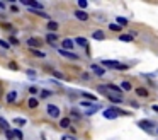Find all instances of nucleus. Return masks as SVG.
<instances>
[{"mask_svg": "<svg viewBox=\"0 0 158 140\" xmlns=\"http://www.w3.org/2000/svg\"><path fill=\"white\" fill-rule=\"evenodd\" d=\"M92 36H94V39H104V38H105L102 31H95V33H94Z\"/></svg>", "mask_w": 158, "mask_h": 140, "instance_id": "aec40b11", "label": "nucleus"}, {"mask_svg": "<svg viewBox=\"0 0 158 140\" xmlns=\"http://www.w3.org/2000/svg\"><path fill=\"white\" fill-rule=\"evenodd\" d=\"M121 89H124V91H131V84L128 82V80H123V82H121Z\"/></svg>", "mask_w": 158, "mask_h": 140, "instance_id": "6ab92c4d", "label": "nucleus"}, {"mask_svg": "<svg viewBox=\"0 0 158 140\" xmlns=\"http://www.w3.org/2000/svg\"><path fill=\"white\" fill-rule=\"evenodd\" d=\"M157 132H158V128H157Z\"/></svg>", "mask_w": 158, "mask_h": 140, "instance_id": "a19ab883", "label": "nucleus"}, {"mask_svg": "<svg viewBox=\"0 0 158 140\" xmlns=\"http://www.w3.org/2000/svg\"><path fill=\"white\" fill-rule=\"evenodd\" d=\"M80 104H82L83 108H89V106H92V104H90V103H89V101H85V99H83V101H82V103H80Z\"/></svg>", "mask_w": 158, "mask_h": 140, "instance_id": "72a5a7b5", "label": "nucleus"}, {"mask_svg": "<svg viewBox=\"0 0 158 140\" xmlns=\"http://www.w3.org/2000/svg\"><path fill=\"white\" fill-rule=\"evenodd\" d=\"M136 94L139 96V98H148V91H146L144 87H138V89H136Z\"/></svg>", "mask_w": 158, "mask_h": 140, "instance_id": "9b49d317", "label": "nucleus"}, {"mask_svg": "<svg viewBox=\"0 0 158 140\" xmlns=\"http://www.w3.org/2000/svg\"><path fill=\"white\" fill-rule=\"evenodd\" d=\"M110 103H123V98H117V96H107Z\"/></svg>", "mask_w": 158, "mask_h": 140, "instance_id": "5701e85b", "label": "nucleus"}, {"mask_svg": "<svg viewBox=\"0 0 158 140\" xmlns=\"http://www.w3.org/2000/svg\"><path fill=\"white\" fill-rule=\"evenodd\" d=\"M15 99H17V92L15 91H10L7 94V103H14Z\"/></svg>", "mask_w": 158, "mask_h": 140, "instance_id": "f8f14e48", "label": "nucleus"}, {"mask_svg": "<svg viewBox=\"0 0 158 140\" xmlns=\"http://www.w3.org/2000/svg\"><path fill=\"white\" fill-rule=\"evenodd\" d=\"M90 69H92V72H94L95 75H104V74H105V70H104L100 65H92Z\"/></svg>", "mask_w": 158, "mask_h": 140, "instance_id": "9d476101", "label": "nucleus"}, {"mask_svg": "<svg viewBox=\"0 0 158 140\" xmlns=\"http://www.w3.org/2000/svg\"><path fill=\"white\" fill-rule=\"evenodd\" d=\"M17 43H19V41H17L15 38H10V44H17Z\"/></svg>", "mask_w": 158, "mask_h": 140, "instance_id": "58836bf2", "label": "nucleus"}, {"mask_svg": "<svg viewBox=\"0 0 158 140\" xmlns=\"http://www.w3.org/2000/svg\"><path fill=\"white\" fill-rule=\"evenodd\" d=\"M9 67H10V69H12V70H17V65H15V63H14V62L10 63V65H9Z\"/></svg>", "mask_w": 158, "mask_h": 140, "instance_id": "4c0bfd02", "label": "nucleus"}, {"mask_svg": "<svg viewBox=\"0 0 158 140\" xmlns=\"http://www.w3.org/2000/svg\"><path fill=\"white\" fill-rule=\"evenodd\" d=\"M121 41H124V43H129L131 39H133V36L131 34H121V38H119Z\"/></svg>", "mask_w": 158, "mask_h": 140, "instance_id": "412c9836", "label": "nucleus"}, {"mask_svg": "<svg viewBox=\"0 0 158 140\" xmlns=\"http://www.w3.org/2000/svg\"><path fill=\"white\" fill-rule=\"evenodd\" d=\"M75 17L78 21H87V19H89V14L83 12V10H75Z\"/></svg>", "mask_w": 158, "mask_h": 140, "instance_id": "1a4fd4ad", "label": "nucleus"}, {"mask_svg": "<svg viewBox=\"0 0 158 140\" xmlns=\"http://www.w3.org/2000/svg\"><path fill=\"white\" fill-rule=\"evenodd\" d=\"M46 109H48V114L51 116V118H58V116H60V113H61V111H60V108L55 106V104H48Z\"/></svg>", "mask_w": 158, "mask_h": 140, "instance_id": "7ed1b4c3", "label": "nucleus"}, {"mask_svg": "<svg viewBox=\"0 0 158 140\" xmlns=\"http://www.w3.org/2000/svg\"><path fill=\"white\" fill-rule=\"evenodd\" d=\"M29 92H31V94H38V87H31V89H29Z\"/></svg>", "mask_w": 158, "mask_h": 140, "instance_id": "f704fd0d", "label": "nucleus"}, {"mask_svg": "<svg viewBox=\"0 0 158 140\" xmlns=\"http://www.w3.org/2000/svg\"><path fill=\"white\" fill-rule=\"evenodd\" d=\"M100 65H104V67H110V69H116V70H128V65L119 63V62H116V60H102Z\"/></svg>", "mask_w": 158, "mask_h": 140, "instance_id": "f257e3e1", "label": "nucleus"}, {"mask_svg": "<svg viewBox=\"0 0 158 140\" xmlns=\"http://www.w3.org/2000/svg\"><path fill=\"white\" fill-rule=\"evenodd\" d=\"M126 24H128L126 17H117V26H126Z\"/></svg>", "mask_w": 158, "mask_h": 140, "instance_id": "b1692460", "label": "nucleus"}, {"mask_svg": "<svg viewBox=\"0 0 158 140\" xmlns=\"http://www.w3.org/2000/svg\"><path fill=\"white\" fill-rule=\"evenodd\" d=\"M83 96H85L87 99H90V101H95V96H94V94H90V92H85Z\"/></svg>", "mask_w": 158, "mask_h": 140, "instance_id": "2f4dec72", "label": "nucleus"}, {"mask_svg": "<svg viewBox=\"0 0 158 140\" xmlns=\"http://www.w3.org/2000/svg\"><path fill=\"white\" fill-rule=\"evenodd\" d=\"M60 126H61V128H68V126H70V118H61Z\"/></svg>", "mask_w": 158, "mask_h": 140, "instance_id": "f3484780", "label": "nucleus"}, {"mask_svg": "<svg viewBox=\"0 0 158 140\" xmlns=\"http://www.w3.org/2000/svg\"><path fill=\"white\" fill-rule=\"evenodd\" d=\"M12 139H15L14 132H12V130H7V140H12Z\"/></svg>", "mask_w": 158, "mask_h": 140, "instance_id": "473e14b6", "label": "nucleus"}, {"mask_svg": "<svg viewBox=\"0 0 158 140\" xmlns=\"http://www.w3.org/2000/svg\"><path fill=\"white\" fill-rule=\"evenodd\" d=\"M32 53H34L36 56H39V58H43V56H46V53H43V51H39V50H32Z\"/></svg>", "mask_w": 158, "mask_h": 140, "instance_id": "c756f323", "label": "nucleus"}, {"mask_svg": "<svg viewBox=\"0 0 158 140\" xmlns=\"http://www.w3.org/2000/svg\"><path fill=\"white\" fill-rule=\"evenodd\" d=\"M73 44H75V43L71 41V39H68V38H66V39H63V41H61V50L68 51V50L73 48Z\"/></svg>", "mask_w": 158, "mask_h": 140, "instance_id": "0eeeda50", "label": "nucleus"}, {"mask_svg": "<svg viewBox=\"0 0 158 140\" xmlns=\"http://www.w3.org/2000/svg\"><path fill=\"white\" fill-rule=\"evenodd\" d=\"M58 28H60V26H58V22H55V21H49L48 22V29H49V31H58Z\"/></svg>", "mask_w": 158, "mask_h": 140, "instance_id": "dca6fc26", "label": "nucleus"}, {"mask_svg": "<svg viewBox=\"0 0 158 140\" xmlns=\"http://www.w3.org/2000/svg\"><path fill=\"white\" fill-rule=\"evenodd\" d=\"M105 87V91H114V92H117V94H121V89L117 87V85H114V84H109V85H104Z\"/></svg>", "mask_w": 158, "mask_h": 140, "instance_id": "ddd939ff", "label": "nucleus"}, {"mask_svg": "<svg viewBox=\"0 0 158 140\" xmlns=\"http://www.w3.org/2000/svg\"><path fill=\"white\" fill-rule=\"evenodd\" d=\"M22 4H24V5H27L29 9H32V10H41V9H43V4L34 2V0H22Z\"/></svg>", "mask_w": 158, "mask_h": 140, "instance_id": "f03ea898", "label": "nucleus"}, {"mask_svg": "<svg viewBox=\"0 0 158 140\" xmlns=\"http://www.w3.org/2000/svg\"><path fill=\"white\" fill-rule=\"evenodd\" d=\"M109 29H110V31H121V26H117L116 22H114V24L110 22V24H109Z\"/></svg>", "mask_w": 158, "mask_h": 140, "instance_id": "bb28decb", "label": "nucleus"}, {"mask_svg": "<svg viewBox=\"0 0 158 140\" xmlns=\"http://www.w3.org/2000/svg\"><path fill=\"white\" fill-rule=\"evenodd\" d=\"M14 123H15V125H19V126H24V125H26V120H24V118H15Z\"/></svg>", "mask_w": 158, "mask_h": 140, "instance_id": "393cba45", "label": "nucleus"}, {"mask_svg": "<svg viewBox=\"0 0 158 140\" xmlns=\"http://www.w3.org/2000/svg\"><path fill=\"white\" fill-rule=\"evenodd\" d=\"M10 10H12V12H19V9L15 7V5H12V7H10Z\"/></svg>", "mask_w": 158, "mask_h": 140, "instance_id": "ea45409f", "label": "nucleus"}, {"mask_svg": "<svg viewBox=\"0 0 158 140\" xmlns=\"http://www.w3.org/2000/svg\"><path fill=\"white\" fill-rule=\"evenodd\" d=\"M0 126H2V128H4L5 132H7V130H10V128H9V123H7V120H5V118H0Z\"/></svg>", "mask_w": 158, "mask_h": 140, "instance_id": "a211bd4d", "label": "nucleus"}, {"mask_svg": "<svg viewBox=\"0 0 158 140\" xmlns=\"http://www.w3.org/2000/svg\"><path fill=\"white\" fill-rule=\"evenodd\" d=\"M58 53L63 56H66V58H71V60H78V55L75 53H71V51H65V50H58Z\"/></svg>", "mask_w": 158, "mask_h": 140, "instance_id": "6e6552de", "label": "nucleus"}, {"mask_svg": "<svg viewBox=\"0 0 158 140\" xmlns=\"http://www.w3.org/2000/svg\"><path fill=\"white\" fill-rule=\"evenodd\" d=\"M39 94H41V98H49L53 92L51 91H48V89H43V91H39Z\"/></svg>", "mask_w": 158, "mask_h": 140, "instance_id": "4be33fe9", "label": "nucleus"}, {"mask_svg": "<svg viewBox=\"0 0 158 140\" xmlns=\"http://www.w3.org/2000/svg\"><path fill=\"white\" fill-rule=\"evenodd\" d=\"M29 108H36V106H38V99H34V98H31L29 99Z\"/></svg>", "mask_w": 158, "mask_h": 140, "instance_id": "a878e982", "label": "nucleus"}, {"mask_svg": "<svg viewBox=\"0 0 158 140\" xmlns=\"http://www.w3.org/2000/svg\"><path fill=\"white\" fill-rule=\"evenodd\" d=\"M0 46H2L4 50H9V48H10V44H9L7 41H4V39H0Z\"/></svg>", "mask_w": 158, "mask_h": 140, "instance_id": "c85d7f7f", "label": "nucleus"}, {"mask_svg": "<svg viewBox=\"0 0 158 140\" xmlns=\"http://www.w3.org/2000/svg\"><path fill=\"white\" fill-rule=\"evenodd\" d=\"M12 132H14V137H17L19 140H22V132H21V130H17V128H15V130H12Z\"/></svg>", "mask_w": 158, "mask_h": 140, "instance_id": "cd10ccee", "label": "nucleus"}, {"mask_svg": "<svg viewBox=\"0 0 158 140\" xmlns=\"http://www.w3.org/2000/svg\"><path fill=\"white\" fill-rule=\"evenodd\" d=\"M71 116H73L75 120H80V114H78L76 111H71Z\"/></svg>", "mask_w": 158, "mask_h": 140, "instance_id": "c9c22d12", "label": "nucleus"}, {"mask_svg": "<svg viewBox=\"0 0 158 140\" xmlns=\"http://www.w3.org/2000/svg\"><path fill=\"white\" fill-rule=\"evenodd\" d=\"M73 43H76V44L82 46V48H87V39H85V38H76Z\"/></svg>", "mask_w": 158, "mask_h": 140, "instance_id": "4468645a", "label": "nucleus"}, {"mask_svg": "<svg viewBox=\"0 0 158 140\" xmlns=\"http://www.w3.org/2000/svg\"><path fill=\"white\" fill-rule=\"evenodd\" d=\"M104 116L105 118H109V120H114L119 116V111H117V108H109V109H105L104 111Z\"/></svg>", "mask_w": 158, "mask_h": 140, "instance_id": "39448f33", "label": "nucleus"}, {"mask_svg": "<svg viewBox=\"0 0 158 140\" xmlns=\"http://www.w3.org/2000/svg\"><path fill=\"white\" fill-rule=\"evenodd\" d=\"M138 126L143 128V130H146V132H151V130L155 128V123H151V121H148V120H141V121L138 123Z\"/></svg>", "mask_w": 158, "mask_h": 140, "instance_id": "20e7f679", "label": "nucleus"}, {"mask_svg": "<svg viewBox=\"0 0 158 140\" xmlns=\"http://www.w3.org/2000/svg\"><path fill=\"white\" fill-rule=\"evenodd\" d=\"M46 41H48V43H51V44H53V43H55V41H58V36H56L55 33H49V34L46 36Z\"/></svg>", "mask_w": 158, "mask_h": 140, "instance_id": "2eb2a0df", "label": "nucleus"}, {"mask_svg": "<svg viewBox=\"0 0 158 140\" xmlns=\"http://www.w3.org/2000/svg\"><path fill=\"white\" fill-rule=\"evenodd\" d=\"M53 75H55V77H58V79H63V75L60 74V72H53Z\"/></svg>", "mask_w": 158, "mask_h": 140, "instance_id": "e433bc0d", "label": "nucleus"}, {"mask_svg": "<svg viewBox=\"0 0 158 140\" xmlns=\"http://www.w3.org/2000/svg\"><path fill=\"white\" fill-rule=\"evenodd\" d=\"M87 5H89V4H87V0H80V2H78V7H80V9H87Z\"/></svg>", "mask_w": 158, "mask_h": 140, "instance_id": "7c9ffc66", "label": "nucleus"}, {"mask_svg": "<svg viewBox=\"0 0 158 140\" xmlns=\"http://www.w3.org/2000/svg\"><path fill=\"white\" fill-rule=\"evenodd\" d=\"M27 44H29V48H31V50H38L39 46H41V41H39V39H36V38H29Z\"/></svg>", "mask_w": 158, "mask_h": 140, "instance_id": "423d86ee", "label": "nucleus"}]
</instances>
